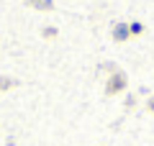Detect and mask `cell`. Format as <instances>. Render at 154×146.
Wrapping results in <instances>:
<instances>
[{
    "label": "cell",
    "mask_w": 154,
    "mask_h": 146,
    "mask_svg": "<svg viewBox=\"0 0 154 146\" xmlns=\"http://www.w3.org/2000/svg\"><path fill=\"white\" fill-rule=\"evenodd\" d=\"M126 75L123 72H113V75L108 77V82H105V95H118V92L126 90Z\"/></svg>",
    "instance_id": "obj_1"
},
{
    "label": "cell",
    "mask_w": 154,
    "mask_h": 146,
    "mask_svg": "<svg viewBox=\"0 0 154 146\" xmlns=\"http://www.w3.org/2000/svg\"><path fill=\"white\" fill-rule=\"evenodd\" d=\"M113 38L116 41H128V38H131V31H128V23H116L113 26Z\"/></svg>",
    "instance_id": "obj_2"
},
{
    "label": "cell",
    "mask_w": 154,
    "mask_h": 146,
    "mask_svg": "<svg viewBox=\"0 0 154 146\" xmlns=\"http://www.w3.org/2000/svg\"><path fill=\"white\" fill-rule=\"evenodd\" d=\"M26 3L36 11H51L54 8V0H26Z\"/></svg>",
    "instance_id": "obj_3"
},
{
    "label": "cell",
    "mask_w": 154,
    "mask_h": 146,
    "mask_svg": "<svg viewBox=\"0 0 154 146\" xmlns=\"http://www.w3.org/2000/svg\"><path fill=\"white\" fill-rule=\"evenodd\" d=\"M13 85H16V80H11V77H0V92H3V90H11Z\"/></svg>",
    "instance_id": "obj_4"
},
{
    "label": "cell",
    "mask_w": 154,
    "mask_h": 146,
    "mask_svg": "<svg viewBox=\"0 0 154 146\" xmlns=\"http://www.w3.org/2000/svg\"><path fill=\"white\" fill-rule=\"evenodd\" d=\"M128 31H131V36H139V33H144V26L141 23H128Z\"/></svg>",
    "instance_id": "obj_5"
},
{
    "label": "cell",
    "mask_w": 154,
    "mask_h": 146,
    "mask_svg": "<svg viewBox=\"0 0 154 146\" xmlns=\"http://www.w3.org/2000/svg\"><path fill=\"white\" fill-rule=\"evenodd\" d=\"M44 36H49V38H54V36H57V28H44Z\"/></svg>",
    "instance_id": "obj_6"
},
{
    "label": "cell",
    "mask_w": 154,
    "mask_h": 146,
    "mask_svg": "<svg viewBox=\"0 0 154 146\" xmlns=\"http://www.w3.org/2000/svg\"><path fill=\"white\" fill-rule=\"evenodd\" d=\"M146 108H149V113H154V97H152V100L146 103Z\"/></svg>",
    "instance_id": "obj_7"
}]
</instances>
